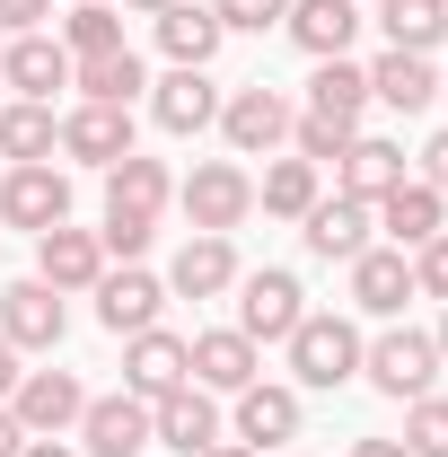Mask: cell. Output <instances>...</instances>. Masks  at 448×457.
<instances>
[{
    "label": "cell",
    "instance_id": "cell-1",
    "mask_svg": "<svg viewBox=\"0 0 448 457\" xmlns=\"http://www.w3.org/2000/svg\"><path fill=\"white\" fill-rule=\"evenodd\" d=\"M281 352H290V378H299V387H326V396H335L343 378H361V326H352V317H317V308H308Z\"/></svg>",
    "mask_w": 448,
    "mask_h": 457
},
{
    "label": "cell",
    "instance_id": "cell-2",
    "mask_svg": "<svg viewBox=\"0 0 448 457\" xmlns=\"http://www.w3.org/2000/svg\"><path fill=\"white\" fill-rule=\"evenodd\" d=\"M361 378L387 404H413V396H431V378H440V343L422 326H387L378 343H361Z\"/></svg>",
    "mask_w": 448,
    "mask_h": 457
},
{
    "label": "cell",
    "instance_id": "cell-3",
    "mask_svg": "<svg viewBox=\"0 0 448 457\" xmlns=\"http://www.w3.org/2000/svg\"><path fill=\"white\" fill-rule=\"evenodd\" d=\"M308 317V290L290 264H255V273H237V335L246 343H290V326Z\"/></svg>",
    "mask_w": 448,
    "mask_h": 457
},
{
    "label": "cell",
    "instance_id": "cell-4",
    "mask_svg": "<svg viewBox=\"0 0 448 457\" xmlns=\"http://www.w3.org/2000/svg\"><path fill=\"white\" fill-rule=\"evenodd\" d=\"M176 203H185V220L203 228V237H228V228L255 212V176L237 168V159H203V168L176 185Z\"/></svg>",
    "mask_w": 448,
    "mask_h": 457
},
{
    "label": "cell",
    "instance_id": "cell-5",
    "mask_svg": "<svg viewBox=\"0 0 448 457\" xmlns=\"http://www.w3.org/2000/svg\"><path fill=\"white\" fill-rule=\"evenodd\" d=\"M220 141L237 150V159H273L281 141H290V97H281L273 79L228 88V97H220Z\"/></svg>",
    "mask_w": 448,
    "mask_h": 457
},
{
    "label": "cell",
    "instance_id": "cell-6",
    "mask_svg": "<svg viewBox=\"0 0 448 457\" xmlns=\"http://www.w3.org/2000/svg\"><path fill=\"white\" fill-rule=\"evenodd\" d=\"M9 413H18V431H27V440H71V431H79V413H88V387H79L71 370H27V378H18V396H9Z\"/></svg>",
    "mask_w": 448,
    "mask_h": 457
},
{
    "label": "cell",
    "instance_id": "cell-7",
    "mask_svg": "<svg viewBox=\"0 0 448 457\" xmlns=\"http://www.w3.org/2000/svg\"><path fill=\"white\" fill-rule=\"evenodd\" d=\"M0 220L27 228V237H45V228L71 220V176L54 159H36V168H0Z\"/></svg>",
    "mask_w": 448,
    "mask_h": 457
},
{
    "label": "cell",
    "instance_id": "cell-8",
    "mask_svg": "<svg viewBox=\"0 0 448 457\" xmlns=\"http://www.w3.org/2000/svg\"><path fill=\"white\" fill-rule=\"evenodd\" d=\"M0 335L18 352H62V335H71L62 290L54 282H0Z\"/></svg>",
    "mask_w": 448,
    "mask_h": 457
},
{
    "label": "cell",
    "instance_id": "cell-9",
    "mask_svg": "<svg viewBox=\"0 0 448 457\" xmlns=\"http://www.w3.org/2000/svg\"><path fill=\"white\" fill-rule=\"evenodd\" d=\"M194 378V352H185V335H168V326H150V335H123V387L141 404L176 396Z\"/></svg>",
    "mask_w": 448,
    "mask_h": 457
},
{
    "label": "cell",
    "instance_id": "cell-10",
    "mask_svg": "<svg viewBox=\"0 0 448 457\" xmlns=\"http://www.w3.org/2000/svg\"><path fill=\"white\" fill-rule=\"evenodd\" d=\"M369 228H378V212H369L361 194H317L308 220H299V237H308L317 264H352V255L369 246Z\"/></svg>",
    "mask_w": 448,
    "mask_h": 457
},
{
    "label": "cell",
    "instance_id": "cell-11",
    "mask_svg": "<svg viewBox=\"0 0 448 457\" xmlns=\"http://www.w3.org/2000/svg\"><path fill=\"white\" fill-rule=\"evenodd\" d=\"M141 449H150V404L132 396V387L88 396V413H79V457H141Z\"/></svg>",
    "mask_w": 448,
    "mask_h": 457
},
{
    "label": "cell",
    "instance_id": "cell-12",
    "mask_svg": "<svg viewBox=\"0 0 448 457\" xmlns=\"http://www.w3.org/2000/svg\"><path fill=\"white\" fill-rule=\"evenodd\" d=\"M36 282H54L62 299H71V290H97L106 282V246H97V228H45V237H36Z\"/></svg>",
    "mask_w": 448,
    "mask_h": 457
},
{
    "label": "cell",
    "instance_id": "cell-13",
    "mask_svg": "<svg viewBox=\"0 0 448 457\" xmlns=\"http://www.w3.org/2000/svg\"><path fill=\"white\" fill-rule=\"evenodd\" d=\"M0 79L27 97V106H54V88H71V54H62V36H9L0 45Z\"/></svg>",
    "mask_w": 448,
    "mask_h": 457
},
{
    "label": "cell",
    "instance_id": "cell-14",
    "mask_svg": "<svg viewBox=\"0 0 448 457\" xmlns=\"http://www.w3.org/2000/svg\"><path fill=\"white\" fill-rule=\"evenodd\" d=\"M62 159H79V168H114V159H132V106H79L62 114Z\"/></svg>",
    "mask_w": 448,
    "mask_h": 457
},
{
    "label": "cell",
    "instance_id": "cell-15",
    "mask_svg": "<svg viewBox=\"0 0 448 457\" xmlns=\"http://www.w3.org/2000/svg\"><path fill=\"white\" fill-rule=\"evenodd\" d=\"M185 352H194V387H212V396H237V387L264 378V343H246L237 326H212V335H194Z\"/></svg>",
    "mask_w": 448,
    "mask_h": 457
},
{
    "label": "cell",
    "instance_id": "cell-16",
    "mask_svg": "<svg viewBox=\"0 0 448 457\" xmlns=\"http://www.w3.org/2000/svg\"><path fill=\"white\" fill-rule=\"evenodd\" d=\"M237 449H290L299 440V387H273V378H255V387H237Z\"/></svg>",
    "mask_w": 448,
    "mask_h": 457
},
{
    "label": "cell",
    "instance_id": "cell-17",
    "mask_svg": "<svg viewBox=\"0 0 448 457\" xmlns=\"http://www.w3.org/2000/svg\"><path fill=\"white\" fill-rule=\"evenodd\" d=\"M150 440H168L176 457H203L212 440H220V396L185 378L176 396H159V404H150Z\"/></svg>",
    "mask_w": 448,
    "mask_h": 457
},
{
    "label": "cell",
    "instance_id": "cell-18",
    "mask_svg": "<svg viewBox=\"0 0 448 457\" xmlns=\"http://www.w3.org/2000/svg\"><path fill=\"white\" fill-rule=\"evenodd\" d=\"M281 36H290L308 62H343V54H352V36H361V0H290Z\"/></svg>",
    "mask_w": 448,
    "mask_h": 457
},
{
    "label": "cell",
    "instance_id": "cell-19",
    "mask_svg": "<svg viewBox=\"0 0 448 457\" xmlns=\"http://www.w3.org/2000/svg\"><path fill=\"white\" fill-rule=\"evenodd\" d=\"M150 114H159V132H176V141L212 132V123H220V88H212V71H168V79H150Z\"/></svg>",
    "mask_w": 448,
    "mask_h": 457
},
{
    "label": "cell",
    "instance_id": "cell-20",
    "mask_svg": "<svg viewBox=\"0 0 448 457\" xmlns=\"http://www.w3.org/2000/svg\"><path fill=\"white\" fill-rule=\"evenodd\" d=\"M343 273H352V308H361V317H395V308L413 299V255H404V246H361Z\"/></svg>",
    "mask_w": 448,
    "mask_h": 457
},
{
    "label": "cell",
    "instance_id": "cell-21",
    "mask_svg": "<svg viewBox=\"0 0 448 457\" xmlns=\"http://www.w3.org/2000/svg\"><path fill=\"white\" fill-rule=\"evenodd\" d=\"M159 308H168V282L159 273H141V264H123L97 282V326L106 335H150L159 326Z\"/></svg>",
    "mask_w": 448,
    "mask_h": 457
},
{
    "label": "cell",
    "instance_id": "cell-22",
    "mask_svg": "<svg viewBox=\"0 0 448 457\" xmlns=\"http://www.w3.org/2000/svg\"><path fill=\"white\" fill-rule=\"evenodd\" d=\"M237 273H246V264H237V246L194 228V237L176 246V264H168V299H220V290H237Z\"/></svg>",
    "mask_w": 448,
    "mask_h": 457
},
{
    "label": "cell",
    "instance_id": "cell-23",
    "mask_svg": "<svg viewBox=\"0 0 448 457\" xmlns=\"http://www.w3.org/2000/svg\"><path fill=\"white\" fill-rule=\"evenodd\" d=\"M228 45V27L212 18V0H176V9H159V54L176 62V71H212Z\"/></svg>",
    "mask_w": 448,
    "mask_h": 457
},
{
    "label": "cell",
    "instance_id": "cell-24",
    "mask_svg": "<svg viewBox=\"0 0 448 457\" xmlns=\"http://www.w3.org/2000/svg\"><path fill=\"white\" fill-rule=\"evenodd\" d=\"M369 212H378V228H387L395 246L413 255V246H431V237L448 228V194H431L422 176H404V185H395V194H378Z\"/></svg>",
    "mask_w": 448,
    "mask_h": 457
},
{
    "label": "cell",
    "instance_id": "cell-25",
    "mask_svg": "<svg viewBox=\"0 0 448 457\" xmlns=\"http://www.w3.org/2000/svg\"><path fill=\"white\" fill-rule=\"evenodd\" d=\"M369 106L431 114V106H440V71H431V54H378V62H369Z\"/></svg>",
    "mask_w": 448,
    "mask_h": 457
},
{
    "label": "cell",
    "instance_id": "cell-26",
    "mask_svg": "<svg viewBox=\"0 0 448 457\" xmlns=\"http://www.w3.org/2000/svg\"><path fill=\"white\" fill-rule=\"evenodd\" d=\"M71 88H79L88 106H132V97H150V62L132 54V45H114V54L71 62Z\"/></svg>",
    "mask_w": 448,
    "mask_h": 457
},
{
    "label": "cell",
    "instance_id": "cell-27",
    "mask_svg": "<svg viewBox=\"0 0 448 457\" xmlns=\"http://www.w3.org/2000/svg\"><path fill=\"white\" fill-rule=\"evenodd\" d=\"M176 203V176H168V159H114L106 168V212H132V220H159Z\"/></svg>",
    "mask_w": 448,
    "mask_h": 457
},
{
    "label": "cell",
    "instance_id": "cell-28",
    "mask_svg": "<svg viewBox=\"0 0 448 457\" xmlns=\"http://www.w3.org/2000/svg\"><path fill=\"white\" fill-rule=\"evenodd\" d=\"M335 194H361V203H378V194H395L404 185V141H378V132H352V150L335 159Z\"/></svg>",
    "mask_w": 448,
    "mask_h": 457
},
{
    "label": "cell",
    "instance_id": "cell-29",
    "mask_svg": "<svg viewBox=\"0 0 448 457\" xmlns=\"http://www.w3.org/2000/svg\"><path fill=\"white\" fill-rule=\"evenodd\" d=\"M308 114L361 132V114H369V71H361L352 54H343V62H317V71H308Z\"/></svg>",
    "mask_w": 448,
    "mask_h": 457
},
{
    "label": "cell",
    "instance_id": "cell-30",
    "mask_svg": "<svg viewBox=\"0 0 448 457\" xmlns=\"http://www.w3.org/2000/svg\"><path fill=\"white\" fill-rule=\"evenodd\" d=\"M378 36H387V54H440L448 0H378Z\"/></svg>",
    "mask_w": 448,
    "mask_h": 457
},
{
    "label": "cell",
    "instance_id": "cell-31",
    "mask_svg": "<svg viewBox=\"0 0 448 457\" xmlns=\"http://www.w3.org/2000/svg\"><path fill=\"white\" fill-rule=\"evenodd\" d=\"M62 150V123H54V106H0V159L9 168H36V159H54Z\"/></svg>",
    "mask_w": 448,
    "mask_h": 457
},
{
    "label": "cell",
    "instance_id": "cell-32",
    "mask_svg": "<svg viewBox=\"0 0 448 457\" xmlns=\"http://www.w3.org/2000/svg\"><path fill=\"white\" fill-rule=\"evenodd\" d=\"M326 185H317V168L308 159H273L264 168V185H255V203L273 212V220H308V203H317Z\"/></svg>",
    "mask_w": 448,
    "mask_h": 457
},
{
    "label": "cell",
    "instance_id": "cell-33",
    "mask_svg": "<svg viewBox=\"0 0 448 457\" xmlns=\"http://www.w3.org/2000/svg\"><path fill=\"white\" fill-rule=\"evenodd\" d=\"M123 45V18H114V0H79L71 18H62V54L88 62V54H114Z\"/></svg>",
    "mask_w": 448,
    "mask_h": 457
},
{
    "label": "cell",
    "instance_id": "cell-34",
    "mask_svg": "<svg viewBox=\"0 0 448 457\" xmlns=\"http://www.w3.org/2000/svg\"><path fill=\"white\" fill-rule=\"evenodd\" d=\"M343 150H352V132H343V123H326V114H290V159L326 168V159H343Z\"/></svg>",
    "mask_w": 448,
    "mask_h": 457
},
{
    "label": "cell",
    "instance_id": "cell-35",
    "mask_svg": "<svg viewBox=\"0 0 448 457\" xmlns=\"http://www.w3.org/2000/svg\"><path fill=\"white\" fill-rule=\"evenodd\" d=\"M404 449L413 457H448V396H413L404 404Z\"/></svg>",
    "mask_w": 448,
    "mask_h": 457
},
{
    "label": "cell",
    "instance_id": "cell-36",
    "mask_svg": "<svg viewBox=\"0 0 448 457\" xmlns=\"http://www.w3.org/2000/svg\"><path fill=\"white\" fill-rule=\"evenodd\" d=\"M212 18H220L228 36H264V27L290 18V0H212Z\"/></svg>",
    "mask_w": 448,
    "mask_h": 457
},
{
    "label": "cell",
    "instance_id": "cell-37",
    "mask_svg": "<svg viewBox=\"0 0 448 457\" xmlns=\"http://www.w3.org/2000/svg\"><path fill=\"white\" fill-rule=\"evenodd\" d=\"M150 237H159V220H132V212H106V228H97V246L123 255V264H141V255H150Z\"/></svg>",
    "mask_w": 448,
    "mask_h": 457
},
{
    "label": "cell",
    "instance_id": "cell-38",
    "mask_svg": "<svg viewBox=\"0 0 448 457\" xmlns=\"http://www.w3.org/2000/svg\"><path fill=\"white\" fill-rule=\"evenodd\" d=\"M413 299H440L448 308V228L431 237V246H413Z\"/></svg>",
    "mask_w": 448,
    "mask_h": 457
},
{
    "label": "cell",
    "instance_id": "cell-39",
    "mask_svg": "<svg viewBox=\"0 0 448 457\" xmlns=\"http://www.w3.org/2000/svg\"><path fill=\"white\" fill-rule=\"evenodd\" d=\"M54 18V0H0V36H36Z\"/></svg>",
    "mask_w": 448,
    "mask_h": 457
},
{
    "label": "cell",
    "instance_id": "cell-40",
    "mask_svg": "<svg viewBox=\"0 0 448 457\" xmlns=\"http://www.w3.org/2000/svg\"><path fill=\"white\" fill-rule=\"evenodd\" d=\"M422 185H431V194H448V132H431V141H422Z\"/></svg>",
    "mask_w": 448,
    "mask_h": 457
},
{
    "label": "cell",
    "instance_id": "cell-41",
    "mask_svg": "<svg viewBox=\"0 0 448 457\" xmlns=\"http://www.w3.org/2000/svg\"><path fill=\"white\" fill-rule=\"evenodd\" d=\"M18 378H27V370H18V343H9V335H0V404H9V396H18Z\"/></svg>",
    "mask_w": 448,
    "mask_h": 457
},
{
    "label": "cell",
    "instance_id": "cell-42",
    "mask_svg": "<svg viewBox=\"0 0 448 457\" xmlns=\"http://www.w3.org/2000/svg\"><path fill=\"white\" fill-rule=\"evenodd\" d=\"M18 449H27V431H18V413L0 404V457H18Z\"/></svg>",
    "mask_w": 448,
    "mask_h": 457
},
{
    "label": "cell",
    "instance_id": "cell-43",
    "mask_svg": "<svg viewBox=\"0 0 448 457\" xmlns=\"http://www.w3.org/2000/svg\"><path fill=\"white\" fill-rule=\"evenodd\" d=\"M352 457H413L404 440H352Z\"/></svg>",
    "mask_w": 448,
    "mask_h": 457
},
{
    "label": "cell",
    "instance_id": "cell-44",
    "mask_svg": "<svg viewBox=\"0 0 448 457\" xmlns=\"http://www.w3.org/2000/svg\"><path fill=\"white\" fill-rule=\"evenodd\" d=\"M18 457H79V449H71V440H27Z\"/></svg>",
    "mask_w": 448,
    "mask_h": 457
},
{
    "label": "cell",
    "instance_id": "cell-45",
    "mask_svg": "<svg viewBox=\"0 0 448 457\" xmlns=\"http://www.w3.org/2000/svg\"><path fill=\"white\" fill-rule=\"evenodd\" d=\"M203 457H255V449H237V440H212V449H203Z\"/></svg>",
    "mask_w": 448,
    "mask_h": 457
},
{
    "label": "cell",
    "instance_id": "cell-46",
    "mask_svg": "<svg viewBox=\"0 0 448 457\" xmlns=\"http://www.w3.org/2000/svg\"><path fill=\"white\" fill-rule=\"evenodd\" d=\"M123 9H141V18H159V9H176V0H123Z\"/></svg>",
    "mask_w": 448,
    "mask_h": 457
},
{
    "label": "cell",
    "instance_id": "cell-47",
    "mask_svg": "<svg viewBox=\"0 0 448 457\" xmlns=\"http://www.w3.org/2000/svg\"><path fill=\"white\" fill-rule=\"evenodd\" d=\"M431 343H440V370H448V308H440V335H431Z\"/></svg>",
    "mask_w": 448,
    "mask_h": 457
},
{
    "label": "cell",
    "instance_id": "cell-48",
    "mask_svg": "<svg viewBox=\"0 0 448 457\" xmlns=\"http://www.w3.org/2000/svg\"><path fill=\"white\" fill-rule=\"evenodd\" d=\"M440 97H448V79H440Z\"/></svg>",
    "mask_w": 448,
    "mask_h": 457
},
{
    "label": "cell",
    "instance_id": "cell-49",
    "mask_svg": "<svg viewBox=\"0 0 448 457\" xmlns=\"http://www.w3.org/2000/svg\"><path fill=\"white\" fill-rule=\"evenodd\" d=\"M71 9H79V0H71Z\"/></svg>",
    "mask_w": 448,
    "mask_h": 457
},
{
    "label": "cell",
    "instance_id": "cell-50",
    "mask_svg": "<svg viewBox=\"0 0 448 457\" xmlns=\"http://www.w3.org/2000/svg\"><path fill=\"white\" fill-rule=\"evenodd\" d=\"M0 45H9V36H0Z\"/></svg>",
    "mask_w": 448,
    "mask_h": 457
}]
</instances>
